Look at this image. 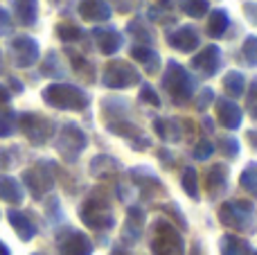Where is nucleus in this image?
<instances>
[{"mask_svg":"<svg viewBox=\"0 0 257 255\" xmlns=\"http://www.w3.org/2000/svg\"><path fill=\"white\" fill-rule=\"evenodd\" d=\"M41 97L48 106L59 108V111H84L90 104V95L86 90H81L79 86L63 84V81L45 86Z\"/></svg>","mask_w":257,"mask_h":255,"instance_id":"obj_1","label":"nucleus"},{"mask_svg":"<svg viewBox=\"0 0 257 255\" xmlns=\"http://www.w3.org/2000/svg\"><path fill=\"white\" fill-rule=\"evenodd\" d=\"M163 86L172 95L174 104H178V106L187 104L192 99V95H194V79L178 61H167L163 75Z\"/></svg>","mask_w":257,"mask_h":255,"instance_id":"obj_2","label":"nucleus"},{"mask_svg":"<svg viewBox=\"0 0 257 255\" xmlns=\"http://www.w3.org/2000/svg\"><path fill=\"white\" fill-rule=\"evenodd\" d=\"M79 217L88 228L93 230H108L115 224V217H113V208L108 203L106 197H88L79 208Z\"/></svg>","mask_w":257,"mask_h":255,"instance_id":"obj_3","label":"nucleus"},{"mask_svg":"<svg viewBox=\"0 0 257 255\" xmlns=\"http://www.w3.org/2000/svg\"><path fill=\"white\" fill-rule=\"evenodd\" d=\"M151 253L154 255H185L183 237L167 219H158L151 235Z\"/></svg>","mask_w":257,"mask_h":255,"instance_id":"obj_4","label":"nucleus"},{"mask_svg":"<svg viewBox=\"0 0 257 255\" xmlns=\"http://www.w3.org/2000/svg\"><path fill=\"white\" fill-rule=\"evenodd\" d=\"M138 81H140V75H138L136 66L131 61H124V59H111L102 72V84L113 90L131 88Z\"/></svg>","mask_w":257,"mask_h":255,"instance_id":"obj_5","label":"nucleus"},{"mask_svg":"<svg viewBox=\"0 0 257 255\" xmlns=\"http://www.w3.org/2000/svg\"><path fill=\"white\" fill-rule=\"evenodd\" d=\"M86 147H88V136L81 131V126L72 124V122L61 126L57 136V152L63 156V161L75 163Z\"/></svg>","mask_w":257,"mask_h":255,"instance_id":"obj_6","label":"nucleus"},{"mask_svg":"<svg viewBox=\"0 0 257 255\" xmlns=\"http://www.w3.org/2000/svg\"><path fill=\"white\" fill-rule=\"evenodd\" d=\"M16 126L27 136L32 145H43L52 138L54 126L50 120H45L39 113H21L16 120Z\"/></svg>","mask_w":257,"mask_h":255,"instance_id":"obj_7","label":"nucleus"},{"mask_svg":"<svg viewBox=\"0 0 257 255\" xmlns=\"http://www.w3.org/2000/svg\"><path fill=\"white\" fill-rule=\"evenodd\" d=\"M9 52H12V61L16 68H32L41 57L39 41L34 36L18 34L9 41Z\"/></svg>","mask_w":257,"mask_h":255,"instance_id":"obj_8","label":"nucleus"},{"mask_svg":"<svg viewBox=\"0 0 257 255\" xmlns=\"http://www.w3.org/2000/svg\"><path fill=\"white\" fill-rule=\"evenodd\" d=\"M219 219L223 226L235 230H246L253 221V203L250 201H228L219 208Z\"/></svg>","mask_w":257,"mask_h":255,"instance_id":"obj_9","label":"nucleus"},{"mask_svg":"<svg viewBox=\"0 0 257 255\" xmlns=\"http://www.w3.org/2000/svg\"><path fill=\"white\" fill-rule=\"evenodd\" d=\"M50 167L52 165H50L48 161H41V163H36L34 167H30V170L23 172V183L27 185V190H30V194L34 199H41L48 190H52L54 174H52Z\"/></svg>","mask_w":257,"mask_h":255,"instance_id":"obj_10","label":"nucleus"},{"mask_svg":"<svg viewBox=\"0 0 257 255\" xmlns=\"http://www.w3.org/2000/svg\"><path fill=\"white\" fill-rule=\"evenodd\" d=\"M192 68H194L196 72H201L203 77H214L219 70H221V50H219V45L210 43L205 45L203 50H199V52L192 57Z\"/></svg>","mask_w":257,"mask_h":255,"instance_id":"obj_11","label":"nucleus"},{"mask_svg":"<svg viewBox=\"0 0 257 255\" xmlns=\"http://www.w3.org/2000/svg\"><path fill=\"white\" fill-rule=\"evenodd\" d=\"M90 253H93V242L84 233L68 228L66 233L59 235V255H90Z\"/></svg>","mask_w":257,"mask_h":255,"instance_id":"obj_12","label":"nucleus"},{"mask_svg":"<svg viewBox=\"0 0 257 255\" xmlns=\"http://www.w3.org/2000/svg\"><path fill=\"white\" fill-rule=\"evenodd\" d=\"M167 43L172 45L174 50H178V52L190 54V52H194V50H199L201 39H199V32L192 25H178V27H174L172 32H167Z\"/></svg>","mask_w":257,"mask_h":255,"instance_id":"obj_13","label":"nucleus"},{"mask_svg":"<svg viewBox=\"0 0 257 255\" xmlns=\"http://www.w3.org/2000/svg\"><path fill=\"white\" fill-rule=\"evenodd\" d=\"M93 36H95V43H97V50L106 57H113L117 50L124 45V39L122 34L115 30V27H95L93 30Z\"/></svg>","mask_w":257,"mask_h":255,"instance_id":"obj_14","label":"nucleus"},{"mask_svg":"<svg viewBox=\"0 0 257 255\" xmlns=\"http://www.w3.org/2000/svg\"><path fill=\"white\" fill-rule=\"evenodd\" d=\"M79 16L86 23H106L113 16V9L106 0H81Z\"/></svg>","mask_w":257,"mask_h":255,"instance_id":"obj_15","label":"nucleus"},{"mask_svg":"<svg viewBox=\"0 0 257 255\" xmlns=\"http://www.w3.org/2000/svg\"><path fill=\"white\" fill-rule=\"evenodd\" d=\"M12 12L18 25L32 27L39 21V0H12Z\"/></svg>","mask_w":257,"mask_h":255,"instance_id":"obj_16","label":"nucleus"},{"mask_svg":"<svg viewBox=\"0 0 257 255\" xmlns=\"http://www.w3.org/2000/svg\"><path fill=\"white\" fill-rule=\"evenodd\" d=\"M217 117L221 122V126H226V129H239L244 113H241V108L232 99L223 97L217 102Z\"/></svg>","mask_w":257,"mask_h":255,"instance_id":"obj_17","label":"nucleus"},{"mask_svg":"<svg viewBox=\"0 0 257 255\" xmlns=\"http://www.w3.org/2000/svg\"><path fill=\"white\" fill-rule=\"evenodd\" d=\"M226 188H228V167L223 163H217V165H212L205 172V190H208L210 197H219Z\"/></svg>","mask_w":257,"mask_h":255,"instance_id":"obj_18","label":"nucleus"},{"mask_svg":"<svg viewBox=\"0 0 257 255\" xmlns=\"http://www.w3.org/2000/svg\"><path fill=\"white\" fill-rule=\"evenodd\" d=\"M131 59H136L142 68L147 70V75H154L160 70V54L149 45H133L131 48Z\"/></svg>","mask_w":257,"mask_h":255,"instance_id":"obj_19","label":"nucleus"},{"mask_svg":"<svg viewBox=\"0 0 257 255\" xmlns=\"http://www.w3.org/2000/svg\"><path fill=\"white\" fill-rule=\"evenodd\" d=\"M228 27H230V16H228L226 9H210L208 23H205V34L210 39H221L228 32Z\"/></svg>","mask_w":257,"mask_h":255,"instance_id":"obj_20","label":"nucleus"},{"mask_svg":"<svg viewBox=\"0 0 257 255\" xmlns=\"http://www.w3.org/2000/svg\"><path fill=\"white\" fill-rule=\"evenodd\" d=\"M7 219H9V224H12L14 233H16L18 237L23 239V242H30V239L36 235V226L32 224V219L25 215V212H21V210H9V212H7Z\"/></svg>","mask_w":257,"mask_h":255,"instance_id":"obj_21","label":"nucleus"},{"mask_svg":"<svg viewBox=\"0 0 257 255\" xmlns=\"http://www.w3.org/2000/svg\"><path fill=\"white\" fill-rule=\"evenodd\" d=\"M0 199L12 206H21L25 199V190L14 176H0Z\"/></svg>","mask_w":257,"mask_h":255,"instance_id":"obj_22","label":"nucleus"},{"mask_svg":"<svg viewBox=\"0 0 257 255\" xmlns=\"http://www.w3.org/2000/svg\"><path fill=\"white\" fill-rule=\"evenodd\" d=\"M142 226H145V212H142V208H128V217H126V226L124 230H122V239H124L126 244H133L138 242V237H140L142 233Z\"/></svg>","mask_w":257,"mask_h":255,"instance_id":"obj_23","label":"nucleus"},{"mask_svg":"<svg viewBox=\"0 0 257 255\" xmlns=\"http://www.w3.org/2000/svg\"><path fill=\"white\" fill-rule=\"evenodd\" d=\"M126 32L136 39V45H149L151 48V43H154V30H151L142 18H136V21L128 23Z\"/></svg>","mask_w":257,"mask_h":255,"instance_id":"obj_24","label":"nucleus"},{"mask_svg":"<svg viewBox=\"0 0 257 255\" xmlns=\"http://www.w3.org/2000/svg\"><path fill=\"white\" fill-rule=\"evenodd\" d=\"M117 167H120V163L115 161L113 156H106V154H102V156H95L93 163H90V174L93 176H99V179H104V176H111L117 172Z\"/></svg>","mask_w":257,"mask_h":255,"instance_id":"obj_25","label":"nucleus"},{"mask_svg":"<svg viewBox=\"0 0 257 255\" xmlns=\"http://www.w3.org/2000/svg\"><path fill=\"white\" fill-rule=\"evenodd\" d=\"M223 90L228 97H241L246 93V77L239 70H230L223 77Z\"/></svg>","mask_w":257,"mask_h":255,"instance_id":"obj_26","label":"nucleus"},{"mask_svg":"<svg viewBox=\"0 0 257 255\" xmlns=\"http://www.w3.org/2000/svg\"><path fill=\"white\" fill-rule=\"evenodd\" d=\"M154 131L160 140H181V129H178L176 120H154Z\"/></svg>","mask_w":257,"mask_h":255,"instance_id":"obj_27","label":"nucleus"},{"mask_svg":"<svg viewBox=\"0 0 257 255\" xmlns=\"http://www.w3.org/2000/svg\"><path fill=\"white\" fill-rule=\"evenodd\" d=\"M178 7L183 14L190 18H205L210 14V3L208 0H178Z\"/></svg>","mask_w":257,"mask_h":255,"instance_id":"obj_28","label":"nucleus"},{"mask_svg":"<svg viewBox=\"0 0 257 255\" xmlns=\"http://www.w3.org/2000/svg\"><path fill=\"white\" fill-rule=\"evenodd\" d=\"M239 185L250 197L257 199V163H248V165L244 167V172H241V176H239Z\"/></svg>","mask_w":257,"mask_h":255,"instance_id":"obj_29","label":"nucleus"},{"mask_svg":"<svg viewBox=\"0 0 257 255\" xmlns=\"http://www.w3.org/2000/svg\"><path fill=\"white\" fill-rule=\"evenodd\" d=\"M57 36L63 41V43H77V41L84 36V32H81V27L75 25V23H59Z\"/></svg>","mask_w":257,"mask_h":255,"instance_id":"obj_30","label":"nucleus"},{"mask_svg":"<svg viewBox=\"0 0 257 255\" xmlns=\"http://www.w3.org/2000/svg\"><path fill=\"white\" fill-rule=\"evenodd\" d=\"M108 131L115 136H122V138H140V129H138L136 124H131V122H124V120H117V122H108Z\"/></svg>","mask_w":257,"mask_h":255,"instance_id":"obj_31","label":"nucleus"},{"mask_svg":"<svg viewBox=\"0 0 257 255\" xmlns=\"http://www.w3.org/2000/svg\"><path fill=\"white\" fill-rule=\"evenodd\" d=\"M181 183H183V190H185L187 197L199 199V176H196V170H194V167H185Z\"/></svg>","mask_w":257,"mask_h":255,"instance_id":"obj_32","label":"nucleus"},{"mask_svg":"<svg viewBox=\"0 0 257 255\" xmlns=\"http://www.w3.org/2000/svg\"><path fill=\"white\" fill-rule=\"evenodd\" d=\"M241 57L248 63L250 68H257V36L248 34L244 39V45H241Z\"/></svg>","mask_w":257,"mask_h":255,"instance_id":"obj_33","label":"nucleus"},{"mask_svg":"<svg viewBox=\"0 0 257 255\" xmlns=\"http://www.w3.org/2000/svg\"><path fill=\"white\" fill-rule=\"evenodd\" d=\"M16 120H18L16 113L0 108V138H9L16 131Z\"/></svg>","mask_w":257,"mask_h":255,"instance_id":"obj_34","label":"nucleus"},{"mask_svg":"<svg viewBox=\"0 0 257 255\" xmlns=\"http://www.w3.org/2000/svg\"><path fill=\"white\" fill-rule=\"evenodd\" d=\"M212 154H214V145L210 143L208 138H205V140H199V143H196V147H194V152H192V156H194L196 161H208Z\"/></svg>","mask_w":257,"mask_h":255,"instance_id":"obj_35","label":"nucleus"},{"mask_svg":"<svg viewBox=\"0 0 257 255\" xmlns=\"http://www.w3.org/2000/svg\"><path fill=\"white\" fill-rule=\"evenodd\" d=\"M219 145H221L223 154H228V158H235L237 154H239V143H237V138H232V136L221 138L219 140Z\"/></svg>","mask_w":257,"mask_h":255,"instance_id":"obj_36","label":"nucleus"},{"mask_svg":"<svg viewBox=\"0 0 257 255\" xmlns=\"http://www.w3.org/2000/svg\"><path fill=\"white\" fill-rule=\"evenodd\" d=\"M140 99H142V102H147V104H151V106H156V108L160 106V97L156 95V90L151 88L149 84H142V88H140Z\"/></svg>","mask_w":257,"mask_h":255,"instance_id":"obj_37","label":"nucleus"},{"mask_svg":"<svg viewBox=\"0 0 257 255\" xmlns=\"http://www.w3.org/2000/svg\"><path fill=\"white\" fill-rule=\"evenodd\" d=\"M43 75H61V68H59V61H57V52H50L48 54V61L43 63Z\"/></svg>","mask_w":257,"mask_h":255,"instance_id":"obj_38","label":"nucleus"},{"mask_svg":"<svg viewBox=\"0 0 257 255\" xmlns=\"http://www.w3.org/2000/svg\"><path fill=\"white\" fill-rule=\"evenodd\" d=\"M212 102H214V90L212 88H203L199 93V97H196V108H199V111H205Z\"/></svg>","mask_w":257,"mask_h":255,"instance_id":"obj_39","label":"nucleus"},{"mask_svg":"<svg viewBox=\"0 0 257 255\" xmlns=\"http://www.w3.org/2000/svg\"><path fill=\"white\" fill-rule=\"evenodd\" d=\"M12 32V16L5 7H0V36H7Z\"/></svg>","mask_w":257,"mask_h":255,"instance_id":"obj_40","label":"nucleus"},{"mask_svg":"<svg viewBox=\"0 0 257 255\" xmlns=\"http://www.w3.org/2000/svg\"><path fill=\"white\" fill-rule=\"evenodd\" d=\"M165 212H169V215H174V219L178 221V226H181V228H187V224H185V217H183V212L178 210V206H176V203H167V206H165Z\"/></svg>","mask_w":257,"mask_h":255,"instance_id":"obj_41","label":"nucleus"},{"mask_svg":"<svg viewBox=\"0 0 257 255\" xmlns=\"http://www.w3.org/2000/svg\"><path fill=\"white\" fill-rule=\"evenodd\" d=\"M244 14L253 25H257V3H244Z\"/></svg>","mask_w":257,"mask_h":255,"instance_id":"obj_42","label":"nucleus"},{"mask_svg":"<svg viewBox=\"0 0 257 255\" xmlns=\"http://www.w3.org/2000/svg\"><path fill=\"white\" fill-rule=\"evenodd\" d=\"M9 102H12V93H9L7 86H0V108L9 106Z\"/></svg>","mask_w":257,"mask_h":255,"instance_id":"obj_43","label":"nucleus"},{"mask_svg":"<svg viewBox=\"0 0 257 255\" xmlns=\"http://www.w3.org/2000/svg\"><path fill=\"white\" fill-rule=\"evenodd\" d=\"M9 86L14 88V93H23V84L16 79V77H9Z\"/></svg>","mask_w":257,"mask_h":255,"instance_id":"obj_44","label":"nucleus"},{"mask_svg":"<svg viewBox=\"0 0 257 255\" xmlns=\"http://www.w3.org/2000/svg\"><path fill=\"white\" fill-rule=\"evenodd\" d=\"M113 3L120 7V12H128V9H131V3H128V0H113Z\"/></svg>","mask_w":257,"mask_h":255,"instance_id":"obj_45","label":"nucleus"},{"mask_svg":"<svg viewBox=\"0 0 257 255\" xmlns=\"http://www.w3.org/2000/svg\"><path fill=\"white\" fill-rule=\"evenodd\" d=\"M246 138H248V143L253 145V149H257V131H246Z\"/></svg>","mask_w":257,"mask_h":255,"instance_id":"obj_46","label":"nucleus"},{"mask_svg":"<svg viewBox=\"0 0 257 255\" xmlns=\"http://www.w3.org/2000/svg\"><path fill=\"white\" fill-rule=\"evenodd\" d=\"M0 255H12V253H9V246L5 242H0Z\"/></svg>","mask_w":257,"mask_h":255,"instance_id":"obj_47","label":"nucleus"},{"mask_svg":"<svg viewBox=\"0 0 257 255\" xmlns=\"http://www.w3.org/2000/svg\"><path fill=\"white\" fill-rule=\"evenodd\" d=\"M244 255H257V251H255V248H250V246H248V251H246Z\"/></svg>","mask_w":257,"mask_h":255,"instance_id":"obj_48","label":"nucleus"},{"mask_svg":"<svg viewBox=\"0 0 257 255\" xmlns=\"http://www.w3.org/2000/svg\"><path fill=\"white\" fill-rule=\"evenodd\" d=\"M0 72H3V52H0Z\"/></svg>","mask_w":257,"mask_h":255,"instance_id":"obj_49","label":"nucleus"},{"mask_svg":"<svg viewBox=\"0 0 257 255\" xmlns=\"http://www.w3.org/2000/svg\"><path fill=\"white\" fill-rule=\"evenodd\" d=\"M113 255H128V253H124V251H115Z\"/></svg>","mask_w":257,"mask_h":255,"instance_id":"obj_50","label":"nucleus"}]
</instances>
